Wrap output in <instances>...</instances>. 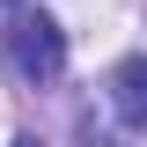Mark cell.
I'll use <instances>...</instances> for the list:
<instances>
[{"mask_svg":"<svg viewBox=\"0 0 147 147\" xmlns=\"http://www.w3.org/2000/svg\"><path fill=\"white\" fill-rule=\"evenodd\" d=\"M15 66L30 74V81H59V74H66V30H59L52 15H22L15 22Z\"/></svg>","mask_w":147,"mask_h":147,"instance_id":"obj_1","label":"cell"},{"mask_svg":"<svg viewBox=\"0 0 147 147\" xmlns=\"http://www.w3.org/2000/svg\"><path fill=\"white\" fill-rule=\"evenodd\" d=\"M110 110L147 132V59H118L110 66Z\"/></svg>","mask_w":147,"mask_h":147,"instance_id":"obj_2","label":"cell"}]
</instances>
